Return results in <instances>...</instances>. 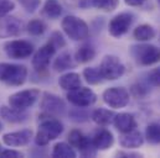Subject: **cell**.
<instances>
[{
	"label": "cell",
	"mask_w": 160,
	"mask_h": 158,
	"mask_svg": "<svg viewBox=\"0 0 160 158\" xmlns=\"http://www.w3.org/2000/svg\"><path fill=\"white\" fill-rule=\"evenodd\" d=\"M63 132L62 122L53 115L45 114L41 116L39 131L35 136V142L38 146H46L50 141L56 140Z\"/></svg>",
	"instance_id": "obj_1"
},
{
	"label": "cell",
	"mask_w": 160,
	"mask_h": 158,
	"mask_svg": "<svg viewBox=\"0 0 160 158\" xmlns=\"http://www.w3.org/2000/svg\"><path fill=\"white\" fill-rule=\"evenodd\" d=\"M28 78V68L22 64L12 63H0V81L11 85L20 86Z\"/></svg>",
	"instance_id": "obj_2"
},
{
	"label": "cell",
	"mask_w": 160,
	"mask_h": 158,
	"mask_svg": "<svg viewBox=\"0 0 160 158\" xmlns=\"http://www.w3.org/2000/svg\"><path fill=\"white\" fill-rule=\"evenodd\" d=\"M130 54L140 66L148 67L160 61V49L154 44H134L130 48Z\"/></svg>",
	"instance_id": "obj_3"
},
{
	"label": "cell",
	"mask_w": 160,
	"mask_h": 158,
	"mask_svg": "<svg viewBox=\"0 0 160 158\" xmlns=\"http://www.w3.org/2000/svg\"><path fill=\"white\" fill-rule=\"evenodd\" d=\"M62 30L65 34L73 41H83L89 36L88 25L80 17L75 15L66 16L61 22Z\"/></svg>",
	"instance_id": "obj_4"
},
{
	"label": "cell",
	"mask_w": 160,
	"mask_h": 158,
	"mask_svg": "<svg viewBox=\"0 0 160 158\" xmlns=\"http://www.w3.org/2000/svg\"><path fill=\"white\" fill-rule=\"evenodd\" d=\"M99 71L106 80H117L124 74L125 67L117 56L107 54L101 62Z\"/></svg>",
	"instance_id": "obj_5"
},
{
	"label": "cell",
	"mask_w": 160,
	"mask_h": 158,
	"mask_svg": "<svg viewBox=\"0 0 160 158\" xmlns=\"http://www.w3.org/2000/svg\"><path fill=\"white\" fill-rule=\"evenodd\" d=\"M103 101L112 109H122L125 108L129 103L130 94L123 86H112L103 91L102 94Z\"/></svg>",
	"instance_id": "obj_6"
},
{
	"label": "cell",
	"mask_w": 160,
	"mask_h": 158,
	"mask_svg": "<svg viewBox=\"0 0 160 158\" xmlns=\"http://www.w3.org/2000/svg\"><path fill=\"white\" fill-rule=\"evenodd\" d=\"M68 142L72 147H76L83 157H94L97 155V148L94 147L92 140L86 137L78 130H72L68 133Z\"/></svg>",
	"instance_id": "obj_7"
},
{
	"label": "cell",
	"mask_w": 160,
	"mask_h": 158,
	"mask_svg": "<svg viewBox=\"0 0 160 158\" xmlns=\"http://www.w3.org/2000/svg\"><path fill=\"white\" fill-rule=\"evenodd\" d=\"M4 51L10 58L24 59L32 54L34 46L32 43L25 40H12V41H8L4 44Z\"/></svg>",
	"instance_id": "obj_8"
},
{
	"label": "cell",
	"mask_w": 160,
	"mask_h": 158,
	"mask_svg": "<svg viewBox=\"0 0 160 158\" xmlns=\"http://www.w3.org/2000/svg\"><path fill=\"white\" fill-rule=\"evenodd\" d=\"M39 95H40V91L38 89L21 90V91H18V93L10 95L9 105L15 109H19V110H26L35 104Z\"/></svg>",
	"instance_id": "obj_9"
},
{
	"label": "cell",
	"mask_w": 160,
	"mask_h": 158,
	"mask_svg": "<svg viewBox=\"0 0 160 158\" xmlns=\"http://www.w3.org/2000/svg\"><path fill=\"white\" fill-rule=\"evenodd\" d=\"M67 100L76 108H88L97 101V95L92 89L80 86L67 93Z\"/></svg>",
	"instance_id": "obj_10"
},
{
	"label": "cell",
	"mask_w": 160,
	"mask_h": 158,
	"mask_svg": "<svg viewBox=\"0 0 160 158\" xmlns=\"http://www.w3.org/2000/svg\"><path fill=\"white\" fill-rule=\"evenodd\" d=\"M40 108L45 114H50L53 116L62 115L66 111L65 101L60 96L51 94V93H45L42 95L40 101Z\"/></svg>",
	"instance_id": "obj_11"
},
{
	"label": "cell",
	"mask_w": 160,
	"mask_h": 158,
	"mask_svg": "<svg viewBox=\"0 0 160 158\" xmlns=\"http://www.w3.org/2000/svg\"><path fill=\"white\" fill-rule=\"evenodd\" d=\"M24 22L10 15H2L0 16V39H9L18 36L22 32Z\"/></svg>",
	"instance_id": "obj_12"
},
{
	"label": "cell",
	"mask_w": 160,
	"mask_h": 158,
	"mask_svg": "<svg viewBox=\"0 0 160 158\" xmlns=\"http://www.w3.org/2000/svg\"><path fill=\"white\" fill-rule=\"evenodd\" d=\"M133 20H134V16L130 12L118 14L109 22V26H108L109 34L113 37H122L123 35H125L129 31V29L133 24Z\"/></svg>",
	"instance_id": "obj_13"
},
{
	"label": "cell",
	"mask_w": 160,
	"mask_h": 158,
	"mask_svg": "<svg viewBox=\"0 0 160 158\" xmlns=\"http://www.w3.org/2000/svg\"><path fill=\"white\" fill-rule=\"evenodd\" d=\"M55 53H56V47L48 41L46 44H43L35 52V54L32 57V67L38 72L46 71V68L48 67L50 61L55 56Z\"/></svg>",
	"instance_id": "obj_14"
},
{
	"label": "cell",
	"mask_w": 160,
	"mask_h": 158,
	"mask_svg": "<svg viewBox=\"0 0 160 158\" xmlns=\"http://www.w3.org/2000/svg\"><path fill=\"white\" fill-rule=\"evenodd\" d=\"M32 138V130L25 128L15 132H9L2 136V142L6 146L10 147H20V146H26Z\"/></svg>",
	"instance_id": "obj_15"
},
{
	"label": "cell",
	"mask_w": 160,
	"mask_h": 158,
	"mask_svg": "<svg viewBox=\"0 0 160 158\" xmlns=\"http://www.w3.org/2000/svg\"><path fill=\"white\" fill-rule=\"evenodd\" d=\"M113 125H114V127L119 132L125 133V132H129L132 130H135V127H137V120H135L133 114L119 113V114H116V116L113 118Z\"/></svg>",
	"instance_id": "obj_16"
},
{
	"label": "cell",
	"mask_w": 160,
	"mask_h": 158,
	"mask_svg": "<svg viewBox=\"0 0 160 158\" xmlns=\"http://www.w3.org/2000/svg\"><path fill=\"white\" fill-rule=\"evenodd\" d=\"M119 143L122 147L125 150H132V148H138L144 143V137L140 131L138 130H132L129 132L122 133L119 137Z\"/></svg>",
	"instance_id": "obj_17"
},
{
	"label": "cell",
	"mask_w": 160,
	"mask_h": 158,
	"mask_svg": "<svg viewBox=\"0 0 160 158\" xmlns=\"http://www.w3.org/2000/svg\"><path fill=\"white\" fill-rule=\"evenodd\" d=\"M92 142L98 151H106L113 146L114 137L109 130L103 128V130H99L98 132H96V135L92 138Z\"/></svg>",
	"instance_id": "obj_18"
},
{
	"label": "cell",
	"mask_w": 160,
	"mask_h": 158,
	"mask_svg": "<svg viewBox=\"0 0 160 158\" xmlns=\"http://www.w3.org/2000/svg\"><path fill=\"white\" fill-rule=\"evenodd\" d=\"M0 116L9 122L20 123L28 118V114L25 113V110H19V109H15L12 106H1L0 108Z\"/></svg>",
	"instance_id": "obj_19"
},
{
	"label": "cell",
	"mask_w": 160,
	"mask_h": 158,
	"mask_svg": "<svg viewBox=\"0 0 160 158\" xmlns=\"http://www.w3.org/2000/svg\"><path fill=\"white\" fill-rule=\"evenodd\" d=\"M81 77L78 73L71 72V73H66L63 76H61L58 79V84L63 90H73L81 86Z\"/></svg>",
	"instance_id": "obj_20"
},
{
	"label": "cell",
	"mask_w": 160,
	"mask_h": 158,
	"mask_svg": "<svg viewBox=\"0 0 160 158\" xmlns=\"http://www.w3.org/2000/svg\"><path fill=\"white\" fill-rule=\"evenodd\" d=\"M157 32L154 30V27L152 25H148V24H143V25H139L134 29L133 31V37L140 42H145V41H150L155 37Z\"/></svg>",
	"instance_id": "obj_21"
},
{
	"label": "cell",
	"mask_w": 160,
	"mask_h": 158,
	"mask_svg": "<svg viewBox=\"0 0 160 158\" xmlns=\"http://www.w3.org/2000/svg\"><path fill=\"white\" fill-rule=\"evenodd\" d=\"M114 116H116V114H114L112 110L103 109V108L96 109V110L92 113V120H93L97 125H99V126H107V125L112 123Z\"/></svg>",
	"instance_id": "obj_22"
},
{
	"label": "cell",
	"mask_w": 160,
	"mask_h": 158,
	"mask_svg": "<svg viewBox=\"0 0 160 158\" xmlns=\"http://www.w3.org/2000/svg\"><path fill=\"white\" fill-rule=\"evenodd\" d=\"M96 56V49L91 43H84L77 49L75 54V59L77 63H87L92 61Z\"/></svg>",
	"instance_id": "obj_23"
},
{
	"label": "cell",
	"mask_w": 160,
	"mask_h": 158,
	"mask_svg": "<svg viewBox=\"0 0 160 158\" xmlns=\"http://www.w3.org/2000/svg\"><path fill=\"white\" fill-rule=\"evenodd\" d=\"M75 66H76V63L73 62V58L68 52L61 53L55 59V63H53V68L56 72H63V71L75 68Z\"/></svg>",
	"instance_id": "obj_24"
},
{
	"label": "cell",
	"mask_w": 160,
	"mask_h": 158,
	"mask_svg": "<svg viewBox=\"0 0 160 158\" xmlns=\"http://www.w3.org/2000/svg\"><path fill=\"white\" fill-rule=\"evenodd\" d=\"M42 14L48 19H57L62 14V6L58 0H46L42 7Z\"/></svg>",
	"instance_id": "obj_25"
},
{
	"label": "cell",
	"mask_w": 160,
	"mask_h": 158,
	"mask_svg": "<svg viewBox=\"0 0 160 158\" xmlns=\"http://www.w3.org/2000/svg\"><path fill=\"white\" fill-rule=\"evenodd\" d=\"M52 157L55 158H75L76 152L72 148L70 143L66 142H60L56 143L53 150H52Z\"/></svg>",
	"instance_id": "obj_26"
},
{
	"label": "cell",
	"mask_w": 160,
	"mask_h": 158,
	"mask_svg": "<svg viewBox=\"0 0 160 158\" xmlns=\"http://www.w3.org/2000/svg\"><path fill=\"white\" fill-rule=\"evenodd\" d=\"M83 78L91 85H97V84H99V83H102L104 80L99 68H96V67L84 68L83 69Z\"/></svg>",
	"instance_id": "obj_27"
},
{
	"label": "cell",
	"mask_w": 160,
	"mask_h": 158,
	"mask_svg": "<svg viewBox=\"0 0 160 158\" xmlns=\"http://www.w3.org/2000/svg\"><path fill=\"white\" fill-rule=\"evenodd\" d=\"M145 138L152 145H159L160 143V123H150L148 125L145 130Z\"/></svg>",
	"instance_id": "obj_28"
},
{
	"label": "cell",
	"mask_w": 160,
	"mask_h": 158,
	"mask_svg": "<svg viewBox=\"0 0 160 158\" xmlns=\"http://www.w3.org/2000/svg\"><path fill=\"white\" fill-rule=\"evenodd\" d=\"M118 4H119V0H92V5L96 9L106 12H111L116 10Z\"/></svg>",
	"instance_id": "obj_29"
},
{
	"label": "cell",
	"mask_w": 160,
	"mask_h": 158,
	"mask_svg": "<svg viewBox=\"0 0 160 158\" xmlns=\"http://www.w3.org/2000/svg\"><path fill=\"white\" fill-rule=\"evenodd\" d=\"M45 30H46V25L40 19L31 20L28 24V32L32 36H40L45 32Z\"/></svg>",
	"instance_id": "obj_30"
},
{
	"label": "cell",
	"mask_w": 160,
	"mask_h": 158,
	"mask_svg": "<svg viewBox=\"0 0 160 158\" xmlns=\"http://www.w3.org/2000/svg\"><path fill=\"white\" fill-rule=\"evenodd\" d=\"M50 42L56 47V49H57V48H62V47L66 46V41L63 39L62 34H60L58 31L52 32V35H51V37H50Z\"/></svg>",
	"instance_id": "obj_31"
},
{
	"label": "cell",
	"mask_w": 160,
	"mask_h": 158,
	"mask_svg": "<svg viewBox=\"0 0 160 158\" xmlns=\"http://www.w3.org/2000/svg\"><path fill=\"white\" fill-rule=\"evenodd\" d=\"M20 4L22 5V7L28 11V12H34L39 6H40L41 0H19Z\"/></svg>",
	"instance_id": "obj_32"
},
{
	"label": "cell",
	"mask_w": 160,
	"mask_h": 158,
	"mask_svg": "<svg viewBox=\"0 0 160 158\" xmlns=\"http://www.w3.org/2000/svg\"><path fill=\"white\" fill-rule=\"evenodd\" d=\"M148 80H149V83H150L152 85L160 88V67L154 68V69H152V71L149 72V74H148Z\"/></svg>",
	"instance_id": "obj_33"
},
{
	"label": "cell",
	"mask_w": 160,
	"mask_h": 158,
	"mask_svg": "<svg viewBox=\"0 0 160 158\" xmlns=\"http://www.w3.org/2000/svg\"><path fill=\"white\" fill-rule=\"evenodd\" d=\"M15 7V4L12 0H0V16L8 15L10 11H12Z\"/></svg>",
	"instance_id": "obj_34"
},
{
	"label": "cell",
	"mask_w": 160,
	"mask_h": 158,
	"mask_svg": "<svg viewBox=\"0 0 160 158\" xmlns=\"http://www.w3.org/2000/svg\"><path fill=\"white\" fill-rule=\"evenodd\" d=\"M147 88L143 85V84H135L132 86V94L137 98H143L145 94H147Z\"/></svg>",
	"instance_id": "obj_35"
},
{
	"label": "cell",
	"mask_w": 160,
	"mask_h": 158,
	"mask_svg": "<svg viewBox=\"0 0 160 158\" xmlns=\"http://www.w3.org/2000/svg\"><path fill=\"white\" fill-rule=\"evenodd\" d=\"M0 157L20 158V157H24V153H21L20 151H15V150H5V151L0 152Z\"/></svg>",
	"instance_id": "obj_36"
},
{
	"label": "cell",
	"mask_w": 160,
	"mask_h": 158,
	"mask_svg": "<svg viewBox=\"0 0 160 158\" xmlns=\"http://www.w3.org/2000/svg\"><path fill=\"white\" fill-rule=\"evenodd\" d=\"M118 157H122V158H138V157H142V155L140 153H137V152H132V151H118L117 153H116Z\"/></svg>",
	"instance_id": "obj_37"
},
{
	"label": "cell",
	"mask_w": 160,
	"mask_h": 158,
	"mask_svg": "<svg viewBox=\"0 0 160 158\" xmlns=\"http://www.w3.org/2000/svg\"><path fill=\"white\" fill-rule=\"evenodd\" d=\"M124 1H125V4L129 5V6H139V5H142L145 0H124Z\"/></svg>",
	"instance_id": "obj_38"
},
{
	"label": "cell",
	"mask_w": 160,
	"mask_h": 158,
	"mask_svg": "<svg viewBox=\"0 0 160 158\" xmlns=\"http://www.w3.org/2000/svg\"><path fill=\"white\" fill-rule=\"evenodd\" d=\"M2 130V125H1V122H0V131Z\"/></svg>",
	"instance_id": "obj_39"
},
{
	"label": "cell",
	"mask_w": 160,
	"mask_h": 158,
	"mask_svg": "<svg viewBox=\"0 0 160 158\" xmlns=\"http://www.w3.org/2000/svg\"><path fill=\"white\" fill-rule=\"evenodd\" d=\"M158 1H159V2H160V0H158Z\"/></svg>",
	"instance_id": "obj_40"
}]
</instances>
